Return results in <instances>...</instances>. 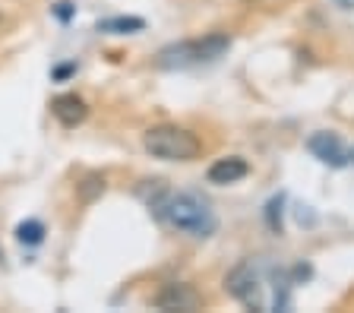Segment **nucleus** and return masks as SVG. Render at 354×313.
Wrapping results in <instances>:
<instances>
[{"instance_id": "nucleus-1", "label": "nucleus", "mask_w": 354, "mask_h": 313, "mask_svg": "<svg viewBox=\"0 0 354 313\" xmlns=\"http://www.w3.org/2000/svg\"><path fill=\"white\" fill-rule=\"evenodd\" d=\"M225 288L247 310L275 313L291 307V276L281 266H275L269 256L237 263L228 272V278H225Z\"/></svg>"}, {"instance_id": "nucleus-2", "label": "nucleus", "mask_w": 354, "mask_h": 313, "mask_svg": "<svg viewBox=\"0 0 354 313\" xmlns=\"http://www.w3.org/2000/svg\"><path fill=\"white\" fill-rule=\"evenodd\" d=\"M152 206L168 225H174L177 231H184V234H193V238H209V234H215V228H218L215 212L209 209V202L196 193H168V190H165Z\"/></svg>"}, {"instance_id": "nucleus-3", "label": "nucleus", "mask_w": 354, "mask_h": 313, "mask_svg": "<svg viewBox=\"0 0 354 313\" xmlns=\"http://www.w3.org/2000/svg\"><path fill=\"white\" fill-rule=\"evenodd\" d=\"M231 48V35L225 32H212L206 38H193V41H177L158 51L155 67L162 70H187V67H199V64H215L218 57H225Z\"/></svg>"}, {"instance_id": "nucleus-4", "label": "nucleus", "mask_w": 354, "mask_h": 313, "mask_svg": "<svg viewBox=\"0 0 354 313\" xmlns=\"http://www.w3.org/2000/svg\"><path fill=\"white\" fill-rule=\"evenodd\" d=\"M142 146L152 158H162V162H193L203 152V142L196 133L177 127V124H158V127H149L142 133Z\"/></svg>"}, {"instance_id": "nucleus-5", "label": "nucleus", "mask_w": 354, "mask_h": 313, "mask_svg": "<svg viewBox=\"0 0 354 313\" xmlns=\"http://www.w3.org/2000/svg\"><path fill=\"white\" fill-rule=\"evenodd\" d=\"M158 310H199L203 307V298L196 294V288H190V285H184V282H171V285H165L158 294H155V301H152Z\"/></svg>"}, {"instance_id": "nucleus-6", "label": "nucleus", "mask_w": 354, "mask_h": 313, "mask_svg": "<svg viewBox=\"0 0 354 313\" xmlns=\"http://www.w3.org/2000/svg\"><path fill=\"white\" fill-rule=\"evenodd\" d=\"M307 149L313 152L323 164H332V168H345L348 164V149L342 146V140L335 133H326V130L313 133L307 140Z\"/></svg>"}, {"instance_id": "nucleus-7", "label": "nucleus", "mask_w": 354, "mask_h": 313, "mask_svg": "<svg viewBox=\"0 0 354 313\" xmlns=\"http://www.w3.org/2000/svg\"><path fill=\"white\" fill-rule=\"evenodd\" d=\"M51 114L66 130H73L88 117V104H86V98L76 95V92H64V95H57L51 102Z\"/></svg>"}, {"instance_id": "nucleus-8", "label": "nucleus", "mask_w": 354, "mask_h": 313, "mask_svg": "<svg viewBox=\"0 0 354 313\" xmlns=\"http://www.w3.org/2000/svg\"><path fill=\"white\" fill-rule=\"evenodd\" d=\"M247 174H250V164L243 162L241 155H228V158H218L206 171V178L215 187H228V184H237L241 178H247Z\"/></svg>"}, {"instance_id": "nucleus-9", "label": "nucleus", "mask_w": 354, "mask_h": 313, "mask_svg": "<svg viewBox=\"0 0 354 313\" xmlns=\"http://www.w3.org/2000/svg\"><path fill=\"white\" fill-rule=\"evenodd\" d=\"M146 29V19L140 16H111L98 23V32H108V35H133V32Z\"/></svg>"}, {"instance_id": "nucleus-10", "label": "nucleus", "mask_w": 354, "mask_h": 313, "mask_svg": "<svg viewBox=\"0 0 354 313\" xmlns=\"http://www.w3.org/2000/svg\"><path fill=\"white\" fill-rule=\"evenodd\" d=\"M16 240L26 247H35L44 240V225L38 222V218H26V222L16 225Z\"/></svg>"}, {"instance_id": "nucleus-11", "label": "nucleus", "mask_w": 354, "mask_h": 313, "mask_svg": "<svg viewBox=\"0 0 354 313\" xmlns=\"http://www.w3.org/2000/svg\"><path fill=\"white\" fill-rule=\"evenodd\" d=\"M76 190H80L82 202H95L104 193V178L102 174H88V178H82V184H76Z\"/></svg>"}, {"instance_id": "nucleus-12", "label": "nucleus", "mask_w": 354, "mask_h": 313, "mask_svg": "<svg viewBox=\"0 0 354 313\" xmlns=\"http://www.w3.org/2000/svg\"><path fill=\"white\" fill-rule=\"evenodd\" d=\"M266 218H269V228L281 234V196L269 200V206H266Z\"/></svg>"}, {"instance_id": "nucleus-13", "label": "nucleus", "mask_w": 354, "mask_h": 313, "mask_svg": "<svg viewBox=\"0 0 354 313\" xmlns=\"http://www.w3.org/2000/svg\"><path fill=\"white\" fill-rule=\"evenodd\" d=\"M243 3H250V7H263V10H279V7H285L288 0H243Z\"/></svg>"}, {"instance_id": "nucleus-14", "label": "nucleus", "mask_w": 354, "mask_h": 313, "mask_svg": "<svg viewBox=\"0 0 354 313\" xmlns=\"http://www.w3.org/2000/svg\"><path fill=\"white\" fill-rule=\"evenodd\" d=\"M57 16H60V19H64V23H66V19L73 16V7H70V3H57Z\"/></svg>"}, {"instance_id": "nucleus-15", "label": "nucleus", "mask_w": 354, "mask_h": 313, "mask_svg": "<svg viewBox=\"0 0 354 313\" xmlns=\"http://www.w3.org/2000/svg\"><path fill=\"white\" fill-rule=\"evenodd\" d=\"M76 70V64H66V67H57L54 70V76H57V79H64V76H70Z\"/></svg>"}, {"instance_id": "nucleus-16", "label": "nucleus", "mask_w": 354, "mask_h": 313, "mask_svg": "<svg viewBox=\"0 0 354 313\" xmlns=\"http://www.w3.org/2000/svg\"><path fill=\"white\" fill-rule=\"evenodd\" d=\"M342 10H354V0H335Z\"/></svg>"}, {"instance_id": "nucleus-17", "label": "nucleus", "mask_w": 354, "mask_h": 313, "mask_svg": "<svg viewBox=\"0 0 354 313\" xmlns=\"http://www.w3.org/2000/svg\"><path fill=\"white\" fill-rule=\"evenodd\" d=\"M351 158H354V155H351Z\"/></svg>"}]
</instances>
